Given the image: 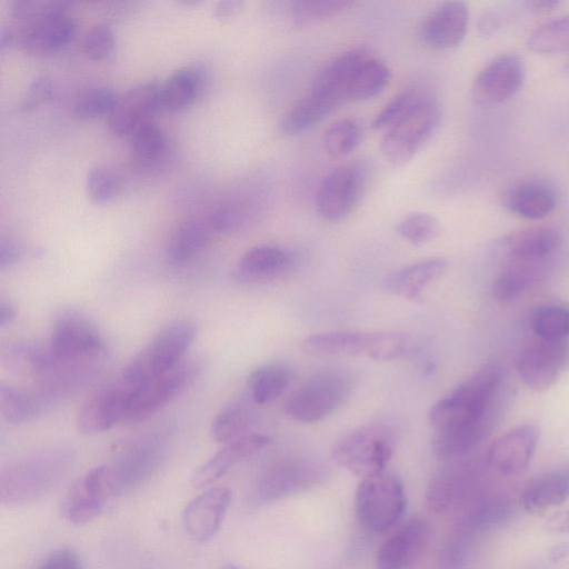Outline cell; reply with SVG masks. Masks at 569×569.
Instances as JSON below:
<instances>
[{
	"label": "cell",
	"instance_id": "16",
	"mask_svg": "<svg viewBox=\"0 0 569 569\" xmlns=\"http://www.w3.org/2000/svg\"><path fill=\"white\" fill-rule=\"evenodd\" d=\"M482 478L470 465H456L440 470L429 483L427 501L437 513L465 510L483 492Z\"/></svg>",
	"mask_w": 569,
	"mask_h": 569
},
{
	"label": "cell",
	"instance_id": "58",
	"mask_svg": "<svg viewBox=\"0 0 569 569\" xmlns=\"http://www.w3.org/2000/svg\"><path fill=\"white\" fill-rule=\"evenodd\" d=\"M17 316V310L14 306L6 300L4 298L0 299V327L3 328L11 323Z\"/></svg>",
	"mask_w": 569,
	"mask_h": 569
},
{
	"label": "cell",
	"instance_id": "26",
	"mask_svg": "<svg viewBox=\"0 0 569 569\" xmlns=\"http://www.w3.org/2000/svg\"><path fill=\"white\" fill-rule=\"evenodd\" d=\"M292 254L273 244H258L240 257L234 278L244 286H258L282 278L293 266Z\"/></svg>",
	"mask_w": 569,
	"mask_h": 569
},
{
	"label": "cell",
	"instance_id": "54",
	"mask_svg": "<svg viewBox=\"0 0 569 569\" xmlns=\"http://www.w3.org/2000/svg\"><path fill=\"white\" fill-rule=\"evenodd\" d=\"M22 256L20 246L10 239L0 241V270H6L16 264Z\"/></svg>",
	"mask_w": 569,
	"mask_h": 569
},
{
	"label": "cell",
	"instance_id": "47",
	"mask_svg": "<svg viewBox=\"0 0 569 569\" xmlns=\"http://www.w3.org/2000/svg\"><path fill=\"white\" fill-rule=\"evenodd\" d=\"M398 233L415 246L433 240L440 232L438 220L427 212H411L397 224Z\"/></svg>",
	"mask_w": 569,
	"mask_h": 569
},
{
	"label": "cell",
	"instance_id": "25",
	"mask_svg": "<svg viewBox=\"0 0 569 569\" xmlns=\"http://www.w3.org/2000/svg\"><path fill=\"white\" fill-rule=\"evenodd\" d=\"M76 31L74 19L63 10L30 21L16 34V41L27 52L51 53L71 42Z\"/></svg>",
	"mask_w": 569,
	"mask_h": 569
},
{
	"label": "cell",
	"instance_id": "49",
	"mask_svg": "<svg viewBox=\"0 0 569 569\" xmlns=\"http://www.w3.org/2000/svg\"><path fill=\"white\" fill-rule=\"evenodd\" d=\"M116 46L114 33L107 23L92 26L83 36L82 51L91 60L99 61L109 58Z\"/></svg>",
	"mask_w": 569,
	"mask_h": 569
},
{
	"label": "cell",
	"instance_id": "18",
	"mask_svg": "<svg viewBox=\"0 0 569 569\" xmlns=\"http://www.w3.org/2000/svg\"><path fill=\"white\" fill-rule=\"evenodd\" d=\"M525 71L523 60L518 53L506 52L495 57L473 80V100L481 106H493L508 100L521 88Z\"/></svg>",
	"mask_w": 569,
	"mask_h": 569
},
{
	"label": "cell",
	"instance_id": "21",
	"mask_svg": "<svg viewBox=\"0 0 569 569\" xmlns=\"http://www.w3.org/2000/svg\"><path fill=\"white\" fill-rule=\"evenodd\" d=\"M360 190V176L351 166H339L320 181L315 197L319 216L328 221L346 218L355 207Z\"/></svg>",
	"mask_w": 569,
	"mask_h": 569
},
{
	"label": "cell",
	"instance_id": "28",
	"mask_svg": "<svg viewBox=\"0 0 569 569\" xmlns=\"http://www.w3.org/2000/svg\"><path fill=\"white\" fill-rule=\"evenodd\" d=\"M270 443L266 435L250 432L237 440L224 443L212 457L203 462L192 475L191 485L202 488L222 477L241 460L256 455Z\"/></svg>",
	"mask_w": 569,
	"mask_h": 569
},
{
	"label": "cell",
	"instance_id": "11",
	"mask_svg": "<svg viewBox=\"0 0 569 569\" xmlns=\"http://www.w3.org/2000/svg\"><path fill=\"white\" fill-rule=\"evenodd\" d=\"M439 111L430 99L418 97L382 137L380 149L388 162L402 166L411 160L437 127Z\"/></svg>",
	"mask_w": 569,
	"mask_h": 569
},
{
	"label": "cell",
	"instance_id": "32",
	"mask_svg": "<svg viewBox=\"0 0 569 569\" xmlns=\"http://www.w3.org/2000/svg\"><path fill=\"white\" fill-rule=\"evenodd\" d=\"M134 164L144 172L162 169L170 157V142L164 130L153 120L138 126L129 136Z\"/></svg>",
	"mask_w": 569,
	"mask_h": 569
},
{
	"label": "cell",
	"instance_id": "33",
	"mask_svg": "<svg viewBox=\"0 0 569 569\" xmlns=\"http://www.w3.org/2000/svg\"><path fill=\"white\" fill-rule=\"evenodd\" d=\"M448 262L442 258H430L402 267L385 280L388 292L406 299L417 300L423 289L438 280L447 270Z\"/></svg>",
	"mask_w": 569,
	"mask_h": 569
},
{
	"label": "cell",
	"instance_id": "57",
	"mask_svg": "<svg viewBox=\"0 0 569 569\" xmlns=\"http://www.w3.org/2000/svg\"><path fill=\"white\" fill-rule=\"evenodd\" d=\"M500 26V18L493 13L488 12L479 19L478 29L483 36L493 33Z\"/></svg>",
	"mask_w": 569,
	"mask_h": 569
},
{
	"label": "cell",
	"instance_id": "15",
	"mask_svg": "<svg viewBox=\"0 0 569 569\" xmlns=\"http://www.w3.org/2000/svg\"><path fill=\"white\" fill-rule=\"evenodd\" d=\"M167 450L162 432H149L129 442L108 463L119 493L139 486L159 467Z\"/></svg>",
	"mask_w": 569,
	"mask_h": 569
},
{
	"label": "cell",
	"instance_id": "30",
	"mask_svg": "<svg viewBox=\"0 0 569 569\" xmlns=\"http://www.w3.org/2000/svg\"><path fill=\"white\" fill-rule=\"evenodd\" d=\"M463 511L459 525L478 536L509 523L516 506L505 493L483 491Z\"/></svg>",
	"mask_w": 569,
	"mask_h": 569
},
{
	"label": "cell",
	"instance_id": "23",
	"mask_svg": "<svg viewBox=\"0 0 569 569\" xmlns=\"http://www.w3.org/2000/svg\"><path fill=\"white\" fill-rule=\"evenodd\" d=\"M469 9L462 1H447L435 8L420 27V39L435 50H449L465 39Z\"/></svg>",
	"mask_w": 569,
	"mask_h": 569
},
{
	"label": "cell",
	"instance_id": "6",
	"mask_svg": "<svg viewBox=\"0 0 569 569\" xmlns=\"http://www.w3.org/2000/svg\"><path fill=\"white\" fill-rule=\"evenodd\" d=\"M52 359L63 366L98 368L107 355L96 325L77 310H63L53 320L48 345Z\"/></svg>",
	"mask_w": 569,
	"mask_h": 569
},
{
	"label": "cell",
	"instance_id": "45",
	"mask_svg": "<svg viewBox=\"0 0 569 569\" xmlns=\"http://www.w3.org/2000/svg\"><path fill=\"white\" fill-rule=\"evenodd\" d=\"M477 535L458 525L448 536L441 550V559L446 567L458 569L468 563L476 547Z\"/></svg>",
	"mask_w": 569,
	"mask_h": 569
},
{
	"label": "cell",
	"instance_id": "59",
	"mask_svg": "<svg viewBox=\"0 0 569 569\" xmlns=\"http://www.w3.org/2000/svg\"><path fill=\"white\" fill-rule=\"evenodd\" d=\"M559 1L553 0H536L526 2V7L533 13H547L559 6Z\"/></svg>",
	"mask_w": 569,
	"mask_h": 569
},
{
	"label": "cell",
	"instance_id": "44",
	"mask_svg": "<svg viewBox=\"0 0 569 569\" xmlns=\"http://www.w3.org/2000/svg\"><path fill=\"white\" fill-rule=\"evenodd\" d=\"M352 6L348 0H297L291 3V19L296 26L306 27L331 18Z\"/></svg>",
	"mask_w": 569,
	"mask_h": 569
},
{
	"label": "cell",
	"instance_id": "29",
	"mask_svg": "<svg viewBox=\"0 0 569 569\" xmlns=\"http://www.w3.org/2000/svg\"><path fill=\"white\" fill-rule=\"evenodd\" d=\"M558 194L555 187L542 179L530 178L511 186L503 203L512 213L530 220L549 216L556 208Z\"/></svg>",
	"mask_w": 569,
	"mask_h": 569
},
{
	"label": "cell",
	"instance_id": "14",
	"mask_svg": "<svg viewBox=\"0 0 569 569\" xmlns=\"http://www.w3.org/2000/svg\"><path fill=\"white\" fill-rule=\"evenodd\" d=\"M200 366L182 361L168 372L136 387L129 402L124 423L146 420L179 396L197 377Z\"/></svg>",
	"mask_w": 569,
	"mask_h": 569
},
{
	"label": "cell",
	"instance_id": "17",
	"mask_svg": "<svg viewBox=\"0 0 569 569\" xmlns=\"http://www.w3.org/2000/svg\"><path fill=\"white\" fill-rule=\"evenodd\" d=\"M516 366L522 382L541 392L555 385L569 367V339H538L519 353Z\"/></svg>",
	"mask_w": 569,
	"mask_h": 569
},
{
	"label": "cell",
	"instance_id": "36",
	"mask_svg": "<svg viewBox=\"0 0 569 569\" xmlns=\"http://www.w3.org/2000/svg\"><path fill=\"white\" fill-rule=\"evenodd\" d=\"M547 260L505 261L492 284L495 298L501 302L518 298L541 279Z\"/></svg>",
	"mask_w": 569,
	"mask_h": 569
},
{
	"label": "cell",
	"instance_id": "38",
	"mask_svg": "<svg viewBox=\"0 0 569 569\" xmlns=\"http://www.w3.org/2000/svg\"><path fill=\"white\" fill-rule=\"evenodd\" d=\"M335 108L330 101L309 92L284 113L280 130L287 136L300 134L320 123Z\"/></svg>",
	"mask_w": 569,
	"mask_h": 569
},
{
	"label": "cell",
	"instance_id": "53",
	"mask_svg": "<svg viewBox=\"0 0 569 569\" xmlns=\"http://www.w3.org/2000/svg\"><path fill=\"white\" fill-rule=\"evenodd\" d=\"M38 569H80V561L72 549L59 548L50 552Z\"/></svg>",
	"mask_w": 569,
	"mask_h": 569
},
{
	"label": "cell",
	"instance_id": "7",
	"mask_svg": "<svg viewBox=\"0 0 569 569\" xmlns=\"http://www.w3.org/2000/svg\"><path fill=\"white\" fill-rule=\"evenodd\" d=\"M196 336L197 326L188 320L164 327L119 375L130 385L138 387L168 372L182 362Z\"/></svg>",
	"mask_w": 569,
	"mask_h": 569
},
{
	"label": "cell",
	"instance_id": "12",
	"mask_svg": "<svg viewBox=\"0 0 569 569\" xmlns=\"http://www.w3.org/2000/svg\"><path fill=\"white\" fill-rule=\"evenodd\" d=\"M119 495L109 465L94 467L71 485L62 501V515L71 523L84 525Z\"/></svg>",
	"mask_w": 569,
	"mask_h": 569
},
{
	"label": "cell",
	"instance_id": "63",
	"mask_svg": "<svg viewBox=\"0 0 569 569\" xmlns=\"http://www.w3.org/2000/svg\"><path fill=\"white\" fill-rule=\"evenodd\" d=\"M528 569H545V568L540 567V566H535V567H531V568H528Z\"/></svg>",
	"mask_w": 569,
	"mask_h": 569
},
{
	"label": "cell",
	"instance_id": "43",
	"mask_svg": "<svg viewBox=\"0 0 569 569\" xmlns=\"http://www.w3.org/2000/svg\"><path fill=\"white\" fill-rule=\"evenodd\" d=\"M361 129L357 121L345 118L335 121L323 133L322 142L326 152L332 158L350 154L360 143Z\"/></svg>",
	"mask_w": 569,
	"mask_h": 569
},
{
	"label": "cell",
	"instance_id": "31",
	"mask_svg": "<svg viewBox=\"0 0 569 569\" xmlns=\"http://www.w3.org/2000/svg\"><path fill=\"white\" fill-rule=\"evenodd\" d=\"M208 214L187 219L172 230L166 248L168 260L183 264L202 252L217 236Z\"/></svg>",
	"mask_w": 569,
	"mask_h": 569
},
{
	"label": "cell",
	"instance_id": "52",
	"mask_svg": "<svg viewBox=\"0 0 569 569\" xmlns=\"http://www.w3.org/2000/svg\"><path fill=\"white\" fill-rule=\"evenodd\" d=\"M53 86L46 76L36 78L27 88L21 101V109L24 111L34 110L52 99Z\"/></svg>",
	"mask_w": 569,
	"mask_h": 569
},
{
	"label": "cell",
	"instance_id": "9",
	"mask_svg": "<svg viewBox=\"0 0 569 569\" xmlns=\"http://www.w3.org/2000/svg\"><path fill=\"white\" fill-rule=\"evenodd\" d=\"M355 506L359 523L367 531L388 530L406 508L401 479L387 470L362 478L356 491Z\"/></svg>",
	"mask_w": 569,
	"mask_h": 569
},
{
	"label": "cell",
	"instance_id": "8",
	"mask_svg": "<svg viewBox=\"0 0 569 569\" xmlns=\"http://www.w3.org/2000/svg\"><path fill=\"white\" fill-rule=\"evenodd\" d=\"M393 449V430L385 423L371 422L339 439L331 457L338 466L362 479L386 470Z\"/></svg>",
	"mask_w": 569,
	"mask_h": 569
},
{
	"label": "cell",
	"instance_id": "22",
	"mask_svg": "<svg viewBox=\"0 0 569 569\" xmlns=\"http://www.w3.org/2000/svg\"><path fill=\"white\" fill-rule=\"evenodd\" d=\"M231 497L228 487L219 486L193 498L182 512V525L187 535L199 542L210 540L223 521Z\"/></svg>",
	"mask_w": 569,
	"mask_h": 569
},
{
	"label": "cell",
	"instance_id": "35",
	"mask_svg": "<svg viewBox=\"0 0 569 569\" xmlns=\"http://www.w3.org/2000/svg\"><path fill=\"white\" fill-rule=\"evenodd\" d=\"M206 83L204 70L189 64L174 70L161 82L162 111H179L190 106L202 92Z\"/></svg>",
	"mask_w": 569,
	"mask_h": 569
},
{
	"label": "cell",
	"instance_id": "50",
	"mask_svg": "<svg viewBox=\"0 0 569 569\" xmlns=\"http://www.w3.org/2000/svg\"><path fill=\"white\" fill-rule=\"evenodd\" d=\"M66 1L57 0H16L11 3V13L19 19L30 21L53 12L67 10Z\"/></svg>",
	"mask_w": 569,
	"mask_h": 569
},
{
	"label": "cell",
	"instance_id": "64",
	"mask_svg": "<svg viewBox=\"0 0 569 569\" xmlns=\"http://www.w3.org/2000/svg\"><path fill=\"white\" fill-rule=\"evenodd\" d=\"M568 69H569V61H568Z\"/></svg>",
	"mask_w": 569,
	"mask_h": 569
},
{
	"label": "cell",
	"instance_id": "3",
	"mask_svg": "<svg viewBox=\"0 0 569 569\" xmlns=\"http://www.w3.org/2000/svg\"><path fill=\"white\" fill-rule=\"evenodd\" d=\"M73 459L70 448L53 447L10 462L0 473L1 502L23 506L42 498L69 472Z\"/></svg>",
	"mask_w": 569,
	"mask_h": 569
},
{
	"label": "cell",
	"instance_id": "20",
	"mask_svg": "<svg viewBox=\"0 0 569 569\" xmlns=\"http://www.w3.org/2000/svg\"><path fill=\"white\" fill-rule=\"evenodd\" d=\"M539 435V428L533 423H523L509 430L489 448L487 466L505 477L521 473L535 455Z\"/></svg>",
	"mask_w": 569,
	"mask_h": 569
},
{
	"label": "cell",
	"instance_id": "39",
	"mask_svg": "<svg viewBox=\"0 0 569 569\" xmlns=\"http://www.w3.org/2000/svg\"><path fill=\"white\" fill-rule=\"evenodd\" d=\"M291 380L289 368L279 362L263 365L251 372L248 391L257 405H267L278 399Z\"/></svg>",
	"mask_w": 569,
	"mask_h": 569
},
{
	"label": "cell",
	"instance_id": "51",
	"mask_svg": "<svg viewBox=\"0 0 569 569\" xmlns=\"http://www.w3.org/2000/svg\"><path fill=\"white\" fill-rule=\"evenodd\" d=\"M417 98L416 93L409 90L396 94L375 117L371 124L372 129H388L406 112Z\"/></svg>",
	"mask_w": 569,
	"mask_h": 569
},
{
	"label": "cell",
	"instance_id": "56",
	"mask_svg": "<svg viewBox=\"0 0 569 569\" xmlns=\"http://www.w3.org/2000/svg\"><path fill=\"white\" fill-rule=\"evenodd\" d=\"M242 6L241 0H220L214 6L213 16L220 20L230 19L241 10Z\"/></svg>",
	"mask_w": 569,
	"mask_h": 569
},
{
	"label": "cell",
	"instance_id": "61",
	"mask_svg": "<svg viewBox=\"0 0 569 569\" xmlns=\"http://www.w3.org/2000/svg\"><path fill=\"white\" fill-rule=\"evenodd\" d=\"M16 33L4 26L0 29V48L3 50L9 48L16 41Z\"/></svg>",
	"mask_w": 569,
	"mask_h": 569
},
{
	"label": "cell",
	"instance_id": "41",
	"mask_svg": "<svg viewBox=\"0 0 569 569\" xmlns=\"http://www.w3.org/2000/svg\"><path fill=\"white\" fill-rule=\"evenodd\" d=\"M527 46L540 54L569 52V14L540 23L529 33Z\"/></svg>",
	"mask_w": 569,
	"mask_h": 569
},
{
	"label": "cell",
	"instance_id": "40",
	"mask_svg": "<svg viewBox=\"0 0 569 569\" xmlns=\"http://www.w3.org/2000/svg\"><path fill=\"white\" fill-rule=\"evenodd\" d=\"M253 422V412L242 401H233L222 407L211 422V436L221 443L237 440L248 433Z\"/></svg>",
	"mask_w": 569,
	"mask_h": 569
},
{
	"label": "cell",
	"instance_id": "48",
	"mask_svg": "<svg viewBox=\"0 0 569 569\" xmlns=\"http://www.w3.org/2000/svg\"><path fill=\"white\" fill-rule=\"evenodd\" d=\"M86 190L93 202L107 203L118 196L120 180L113 171L106 167H92L86 176Z\"/></svg>",
	"mask_w": 569,
	"mask_h": 569
},
{
	"label": "cell",
	"instance_id": "24",
	"mask_svg": "<svg viewBox=\"0 0 569 569\" xmlns=\"http://www.w3.org/2000/svg\"><path fill=\"white\" fill-rule=\"evenodd\" d=\"M429 538L430 530L425 520L408 521L381 545L377 553V568L410 569L422 557Z\"/></svg>",
	"mask_w": 569,
	"mask_h": 569
},
{
	"label": "cell",
	"instance_id": "42",
	"mask_svg": "<svg viewBox=\"0 0 569 569\" xmlns=\"http://www.w3.org/2000/svg\"><path fill=\"white\" fill-rule=\"evenodd\" d=\"M531 328L541 340L569 339V308L560 305L540 306L532 313Z\"/></svg>",
	"mask_w": 569,
	"mask_h": 569
},
{
	"label": "cell",
	"instance_id": "19",
	"mask_svg": "<svg viewBox=\"0 0 569 569\" xmlns=\"http://www.w3.org/2000/svg\"><path fill=\"white\" fill-rule=\"evenodd\" d=\"M161 82L150 80L138 83L119 96L109 113V130L117 136L128 137L138 126L152 120L162 111L160 97Z\"/></svg>",
	"mask_w": 569,
	"mask_h": 569
},
{
	"label": "cell",
	"instance_id": "5",
	"mask_svg": "<svg viewBox=\"0 0 569 569\" xmlns=\"http://www.w3.org/2000/svg\"><path fill=\"white\" fill-rule=\"evenodd\" d=\"M352 389L353 379L347 371H318L290 393L284 403L286 413L299 422L320 421L340 409Z\"/></svg>",
	"mask_w": 569,
	"mask_h": 569
},
{
	"label": "cell",
	"instance_id": "4",
	"mask_svg": "<svg viewBox=\"0 0 569 569\" xmlns=\"http://www.w3.org/2000/svg\"><path fill=\"white\" fill-rule=\"evenodd\" d=\"M301 348L318 357H366L375 360L408 358L418 349L415 338L400 332L329 331L306 337Z\"/></svg>",
	"mask_w": 569,
	"mask_h": 569
},
{
	"label": "cell",
	"instance_id": "34",
	"mask_svg": "<svg viewBox=\"0 0 569 569\" xmlns=\"http://www.w3.org/2000/svg\"><path fill=\"white\" fill-rule=\"evenodd\" d=\"M569 498V465L557 467L532 479L522 493V506L530 513H540L560 506Z\"/></svg>",
	"mask_w": 569,
	"mask_h": 569
},
{
	"label": "cell",
	"instance_id": "27",
	"mask_svg": "<svg viewBox=\"0 0 569 569\" xmlns=\"http://www.w3.org/2000/svg\"><path fill=\"white\" fill-rule=\"evenodd\" d=\"M561 233L549 226H537L506 234L497 251L505 261L547 260L560 246Z\"/></svg>",
	"mask_w": 569,
	"mask_h": 569
},
{
	"label": "cell",
	"instance_id": "2",
	"mask_svg": "<svg viewBox=\"0 0 569 569\" xmlns=\"http://www.w3.org/2000/svg\"><path fill=\"white\" fill-rule=\"evenodd\" d=\"M391 79L389 67L363 49H350L317 72L311 90L335 102L365 101L379 94Z\"/></svg>",
	"mask_w": 569,
	"mask_h": 569
},
{
	"label": "cell",
	"instance_id": "60",
	"mask_svg": "<svg viewBox=\"0 0 569 569\" xmlns=\"http://www.w3.org/2000/svg\"><path fill=\"white\" fill-rule=\"evenodd\" d=\"M569 555V545L566 542L555 545L549 551V560L558 562Z\"/></svg>",
	"mask_w": 569,
	"mask_h": 569
},
{
	"label": "cell",
	"instance_id": "62",
	"mask_svg": "<svg viewBox=\"0 0 569 569\" xmlns=\"http://www.w3.org/2000/svg\"><path fill=\"white\" fill-rule=\"evenodd\" d=\"M221 569H241V568L233 563H227Z\"/></svg>",
	"mask_w": 569,
	"mask_h": 569
},
{
	"label": "cell",
	"instance_id": "10",
	"mask_svg": "<svg viewBox=\"0 0 569 569\" xmlns=\"http://www.w3.org/2000/svg\"><path fill=\"white\" fill-rule=\"evenodd\" d=\"M328 476V466L319 459H281L260 472L253 487L252 499L258 503L272 502L308 490L323 482Z\"/></svg>",
	"mask_w": 569,
	"mask_h": 569
},
{
	"label": "cell",
	"instance_id": "1",
	"mask_svg": "<svg viewBox=\"0 0 569 569\" xmlns=\"http://www.w3.org/2000/svg\"><path fill=\"white\" fill-rule=\"evenodd\" d=\"M510 396L500 366L477 370L431 407L433 452L442 458L468 452L499 423Z\"/></svg>",
	"mask_w": 569,
	"mask_h": 569
},
{
	"label": "cell",
	"instance_id": "13",
	"mask_svg": "<svg viewBox=\"0 0 569 569\" xmlns=\"http://www.w3.org/2000/svg\"><path fill=\"white\" fill-rule=\"evenodd\" d=\"M134 388L120 375L98 388L78 410V430L84 435H97L124 423Z\"/></svg>",
	"mask_w": 569,
	"mask_h": 569
},
{
	"label": "cell",
	"instance_id": "55",
	"mask_svg": "<svg viewBox=\"0 0 569 569\" xmlns=\"http://www.w3.org/2000/svg\"><path fill=\"white\" fill-rule=\"evenodd\" d=\"M543 528L551 533H569V509L550 516L546 520Z\"/></svg>",
	"mask_w": 569,
	"mask_h": 569
},
{
	"label": "cell",
	"instance_id": "46",
	"mask_svg": "<svg viewBox=\"0 0 569 569\" xmlns=\"http://www.w3.org/2000/svg\"><path fill=\"white\" fill-rule=\"evenodd\" d=\"M119 96L110 88L98 87L83 92L73 103L72 113L79 119H93L109 113Z\"/></svg>",
	"mask_w": 569,
	"mask_h": 569
},
{
	"label": "cell",
	"instance_id": "37",
	"mask_svg": "<svg viewBox=\"0 0 569 569\" xmlns=\"http://www.w3.org/2000/svg\"><path fill=\"white\" fill-rule=\"evenodd\" d=\"M50 406L37 390L11 385L0 387V412L3 421L22 425L36 420Z\"/></svg>",
	"mask_w": 569,
	"mask_h": 569
}]
</instances>
